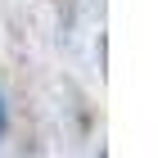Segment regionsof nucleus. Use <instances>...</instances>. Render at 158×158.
Segmentation results:
<instances>
[{"label": "nucleus", "instance_id": "obj_1", "mask_svg": "<svg viewBox=\"0 0 158 158\" xmlns=\"http://www.w3.org/2000/svg\"><path fill=\"white\" fill-rule=\"evenodd\" d=\"M0 135H5V104H0Z\"/></svg>", "mask_w": 158, "mask_h": 158}]
</instances>
